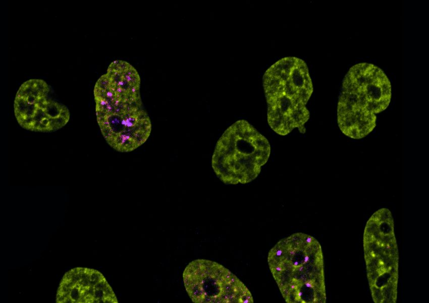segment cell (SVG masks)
I'll return each mask as SVG.
<instances>
[{"mask_svg":"<svg viewBox=\"0 0 429 303\" xmlns=\"http://www.w3.org/2000/svg\"><path fill=\"white\" fill-rule=\"evenodd\" d=\"M267 260L286 302H326L324 255L314 237L303 232L285 237L270 250Z\"/></svg>","mask_w":429,"mask_h":303,"instance_id":"6da1fadb","label":"cell"},{"mask_svg":"<svg viewBox=\"0 0 429 303\" xmlns=\"http://www.w3.org/2000/svg\"><path fill=\"white\" fill-rule=\"evenodd\" d=\"M262 82L271 129L281 136L295 129L304 133L310 116L306 105L313 91L306 63L295 57L283 58L266 70Z\"/></svg>","mask_w":429,"mask_h":303,"instance_id":"7a4b0ae2","label":"cell"},{"mask_svg":"<svg viewBox=\"0 0 429 303\" xmlns=\"http://www.w3.org/2000/svg\"><path fill=\"white\" fill-rule=\"evenodd\" d=\"M391 98V84L379 67L359 63L345 75L337 105V122L342 132L355 139L369 134L376 126V115L385 110Z\"/></svg>","mask_w":429,"mask_h":303,"instance_id":"3957f363","label":"cell"},{"mask_svg":"<svg viewBox=\"0 0 429 303\" xmlns=\"http://www.w3.org/2000/svg\"><path fill=\"white\" fill-rule=\"evenodd\" d=\"M270 154L268 140L248 122L240 120L230 126L218 140L212 167L226 184H247L258 176Z\"/></svg>","mask_w":429,"mask_h":303,"instance_id":"277c9868","label":"cell"},{"mask_svg":"<svg viewBox=\"0 0 429 303\" xmlns=\"http://www.w3.org/2000/svg\"><path fill=\"white\" fill-rule=\"evenodd\" d=\"M364 258L372 300L396 303L399 253L391 212L381 208L366 223L363 236Z\"/></svg>","mask_w":429,"mask_h":303,"instance_id":"5b68a950","label":"cell"},{"mask_svg":"<svg viewBox=\"0 0 429 303\" xmlns=\"http://www.w3.org/2000/svg\"><path fill=\"white\" fill-rule=\"evenodd\" d=\"M186 291L195 303H253L247 286L228 269L211 260L197 259L184 269Z\"/></svg>","mask_w":429,"mask_h":303,"instance_id":"8992f818","label":"cell"},{"mask_svg":"<svg viewBox=\"0 0 429 303\" xmlns=\"http://www.w3.org/2000/svg\"><path fill=\"white\" fill-rule=\"evenodd\" d=\"M47 83L41 79H31L23 82L14 100V114L23 128L35 132H50L65 126L70 119V112L62 104L49 95Z\"/></svg>","mask_w":429,"mask_h":303,"instance_id":"52a82bcc","label":"cell"},{"mask_svg":"<svg viewBox=\"0 0 429 303\" xmlns=\"http://www.w3.org/2000/svg\"><path fill=\"white\" fill-rule=\"evenodd\" d=\"M107 143L119 152L133 151L150 136L151 122L142 106H133L96 117Z\"/></svg>","mask_w":429,"mask_h":303,"instance_id":"ba28073f","label":"cell"},{"mask_svg":"<svg viewBox=\"0 0 429 303\" xmlns=\"http://www.w3.org/2000/svg\"><path fill=\"white\" fill-rule=\"evenodd\" d=\"M57 303H118L116 296L98 271L77 267L63 276L56 295Z\"/></svg>","mask_w":429,"mask_h":303,"instance_id":"9c48e42d","label":"cell"},{"mask_svg":"<svg viewBox=\"0 0 429 303\" xmlns=\"http://www.w3.org/2000/svg\"><path fill=\"white\" fill-rule=\"evenodd\" d=\"M116 95L126 103L142 105L140 78L135 68L127 62H112L105 73Z\"/></svg>","mask_w":429,"mask_h":303,"instance_id":"30bf717a","label":"cell"}]
</instances>
